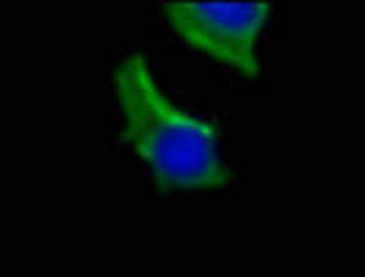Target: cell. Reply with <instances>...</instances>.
<instances>
[{
  "instance_id": "7a4b0ae2",
  "label": "cell",
  "mask_w": 365,
  "mask_h": 277,
  "mask_svg": "<svg viewBox=\"0 0 365 277\" xmlns=\"http://www.w3.org/2000/svg\"><path fill=\"white\" fill-rule=\"evenodd\" d=\"M163 11L180 42L244 78L257 75V45L272 3H163Z\"/></svg>"
},
{
  "instance_id": "6da1fadb",
  "label": "cell",
  "mask_w": 365,
  "mask_h": 277,
  "mask_svg": "<svg viewBox=\"0 0 365 277\" xmlns=\"http://www.w3.org/2000/svg\"><path fill=\"white\" fill-rule=\"evenodd\" d=\"M111 84L122 116V141L160 188L216 191L230 186L232 172L222 158L216 128L163 92L141 53L119 61Z\"/></svg>"
}]
</instances>
